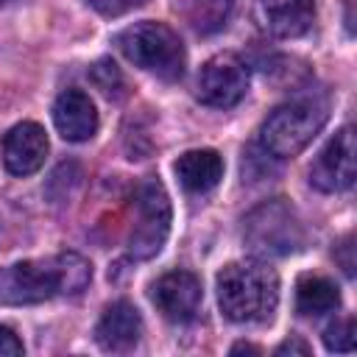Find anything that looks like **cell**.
<instances>
[{"label":"cell","mask_w":357,"mask_h":357,"mask_svg":"<svg viewBox=\"0 0 357 357\" xmlns=\"http://www.w3.org/2000/svg\"><path fill=\"white\" fill-rule=\"evenodd\" d=\"M22 351H25V346L17 337V332L11 326H3L0 324V357H20Z\"/></svg>","instance_id":"cell-20"},{"label":"cell","mask_w":357,"mask_h":357,"mask_svg":"<svg viewBox=\"0 0 357 357\" xmlns=\"http://www.w3.org/2000/svg\"><path fill=\"white\" fill-rule=\"evenodd\" d=\"M234 0H192L190 22L198 33H218L231 17Z\"/></svg>","instance_id":"cell-16"},{"label":"cell","mask_w":357,"mask_h":357,"mask_svg":"<svg viewBox=\"0 0 357 357\" xmlns=\"http://www.w3.org/2000/svg\"><path fill=\"white\" fill-rule=\"evenodd\" d=\"M89 282L92 265L75 251H61L45 259H22L0 271V304L25 307L59 296H78Z\"/></svg>","instance_id":"cell-1"},{"label":"cell","mask_w":357,"mask_h":357,"mask_svg":"<svg viewBox=\"0 0 357 357\" xmlns=\"http://www.w3.org/2000/svg\"><path fill=\"white\" fill-rule=\"evenodd\" d=\"M245 243L257 254L284 257L304 245V229L296 212L282 198H273L268 204H259L245 218Z\"/></svg>","instance_id":"cell-6"},{"label":"cell","mask_w":357,"mask_h":357,"mask_svg":"<svg viewBox=\"0 0 357 357\" xmlns=\"http://www.w3.org/2000/svg\"><path fill=\"white\" fill-rule=\"evenodd\" d=\"M340 248H343V254H346V257H343V271L351 276V273H354V259H351V237H346V240L340 243Z\"/></svg>","instance_id":"cell-22"},{"label":"cell","mask_w":357,"mask_h":357,"mask_svg":"<svg viewBox=\"0 0 357 357\" xmlns=\"http://www.w3.org/2000/svg\"><path fill=\"white\" fill-rule=\"evenodd\" d=\"M340 307L337 284L321 273H304L296 282V310L298 315H326Z\"/></svg>","instance_id":"cell-15"},{"label":"cell","mask_w":357,"mask_h":357,"mask_svg":"<svg viewBox=\"0 0 357 357\" xmlns=\"http://www.w3.org/2000/svg\"><path fill=\"white\" fill-rule=\"evenodd\" d=\"M89 78H92V84H95L103 95H109V98H117V95L123 92V86H126L123 73H120V67H117L112 59H98V61L89 67Z\"/></svg>","instance_id":"cell-17"},{"label":"cell","mask_w":357,"mask_h":357,"mask_svg":"<svg viewBox=\"0 0 357 357\" xmlns=\"http://www.w3.org/2000/svg\"><path fill=\"white\" fill-rule=\"evenodd\" d=\"M56 131L67 142H86L98 131V109L84 89H64L53 103Z\"/></svg>","instance_id":"cell-12"},{"label":"cell","mask_w":357,"mask_h":357,"mask_svg":"<svg viewBox=\"0 0 357 357\" xmlns=\"http://www.w3.org/2000/svg\"><path fill=\"white\" fill-rule=\"evenodd\" d=\"M151 301L156 304L162 318L173 324H190L204 301L201 279L190 271H170L151 284Z\"/></svg>","instance_id":"cell-9"},{"label":"cell","mask_w":357,"mask_h":357,"mask_svg":"<svg viewBox=\"0 0 357 357\" xmlns=\"http://www.w3.org/2000/svg\"><path fill=\"white\" fill-rule=\"evenodd\" d=\"M98 14H103V17H120V14H126V11H131V8H139V6H145L148 0H86Z\"/></svg>","instance_id":"cell-19"},{"label":"cell","mask_w":357,"mask_h":357,"mask_svg":"<svg viewBox=\"0 0 357 357\" xmlns=\"http://www.w3.org/2000/svg\"><path fill=\"white\" fill-rule=\"evenodd\" d=\"M114 45L131 64L165 81H176L184 73V61H187L184 45L178 33L165 22H153V20L134 22L114 36Z\"/></svg>","instance_id":"cell-4"},{"label":"cell","mask_w":357,"mask_h":357,"mask_svg":"<svg viewBox=\"0 0 357 357\" xmlns=\"http://www.w3.org/2000/svg\"><path fill=\"white\" fill-rule=\"evenodd\" d=\"M326 117H329V106L318 95L287 100L265 117V123L259 128V145L265 148V153H271L276 159L296 156L315 139V134L324 128Z\"/></svg>","instance_id":"cell-3"},{"label":"cell","mask_w":357,"mask_h":357,"mask_svg":"<svg viewBox=\"0 0 357 357\" xmlns=\"http://www.w3.org/2000/svg\"><path fill=\"white\" fill-rule=\"evenodd\" d=\"M354 128L343 126L315 156L310 167V184L321 192H343L354 184Z\"/></svg>","instance_id":"cell-8"},{"label":"cell","mask_w":357,"mask_h":357,"mask_svg":"<svg viewBox=\"0 0 357 357\" xmlns=\"http://www.w3.org/2000/svg\"><path fill=\"white\" fill-rule=\"evenodd\" d=\"M173 170L187 192H209L223 178V159L212 148H195L181 153Z\"/></svg>","instance_id":"cell-14"},{"label":"cell","mask_w":357,"mask_h":357,"mask_svg":"<svg viewBox=\"0 0 357 357\" xmlns=\"http://www.w3.org/2000/svg\"><path fill=\"white\" fill-rule=\"evenodd\" d=\"M218 304L234 324H262L279 304V276L259 259L229 262L218 273Z\"/></svg>","instance_id":"cell-2"},{"label":"cell","mask_w":357,"mask_h":357,"mask_svg":"<svg viewBox=\"0 0 357 357\" xmlns=\"http://www.w3.org/2000/svg\"><path fill=\"white\" fill-rule=\"evenodd\" d=\"M248 92V67L237 53L212 56L195 81V98L212 109H231Z\"/></svg>","instance_id":"cell-7"},{"label":"cell","mask_w":357,"mask_h":357,"mask_svg":"<svg viewBox=\"0 0 357 357\" xmlns=\"http://www.w3.org/2000/svg\"><path fill=\"white\" fill-rule=\"evenodd\" d=\"M231 354H262L259 346H251V343H234L231 346Z\"/></svg>","instance_id":"cell-23"},{"label":"cell","mask_w":357,"mask_h":357,"mask_svg":"<svg viewBox=\"0 0 357 357\" xmlns=\"http://www.w3.org/2000/svg\"><path fill=\"white\" fill-rule=\"evenodd\" d=\"M170 231V198L159 178L148 176L134 192V226L128 234V251L137 259H151L162 251Z\"/></svg>","instance_id":"cell-5"},{"label":"cell","mask_w":357,"mask_h":357,"mask_svg":"<svg viewBox=\"0 0 357 357\" xmlns=\"http://www.w3.org/2000/svg\"><path fill=\"white\" fill-rule=\"evenodd\" d=\"M139 335H142V315L126 298L112 301L95 326V340L103 351H128L139 343Z\"/></svg>","instance_id":"cell-13"},{"label":"cell","mask_w":357,"mask_h":357,"mask_svg":"<svg viewBox=\"0 0 357 357\" xmlns=\"http://www.w3.org/2000/svg\"><path fill=\"white\" fill-rule=\"evenodd\" d=\"M3 3H8V0H0V6H3Z\"/></svg>","instance_id":"cell-24"},{"label":"cell","mask_w":357,"mask_h":357,"mask_svg":"<svg viewBox=\"0 0 357 357\" xmlns=\"http://www.w3.org/2000/svg\"><path fill=\"white\" fill-rule=\"evenodd\" d=\"M45 156H47V134L33 120L17 123L3 137V165L11 176L36 173L45 165Z\"/></svg>","instance_id":"cell-10"},{"label":"cell","mask_w":357,"mask_h":357,"mask_svg":"<svg viewBox=\"0 0 357 357\" xmlns=\"http://www.w3.org/2000/svg\"><path fill=\"white\" fill-rule=\"evenodd\" d=\"M276 354H279V357H282V354H301V357H307V354H310V346H307L298 335H293V337H287L284 343L276 346Z\"/></svg>","instance_id":"cell-21"},{"label":"cell","mask_w":357,"mask_h":357,"mask_svg":"<svg viewBox=\"0 0 357 357\" xmlns=\"http://www.w3.org/2000/svg\"><path fill=\"white\" fill-rule=\"evenodd\" d=\"M254 20L265 33L293 39L310 31L315 20V0H254Z\"/></svg>","instance_id":"cell-11"},{"label":"cell","mask_w":357,"mask_h":357,"mask_svg":"<svg viewBox=\"0 0 357 357\" xmlns=\"http://www.w3.org/2000/svg\"><path fill=\"white\" fill-rule=\"evenodd\" d=\"M354 318H340V321H332L326 329H324V346L329 351H351L354 349Z\"/></svg>","instance_id":"cell-18"}]
</instances>
